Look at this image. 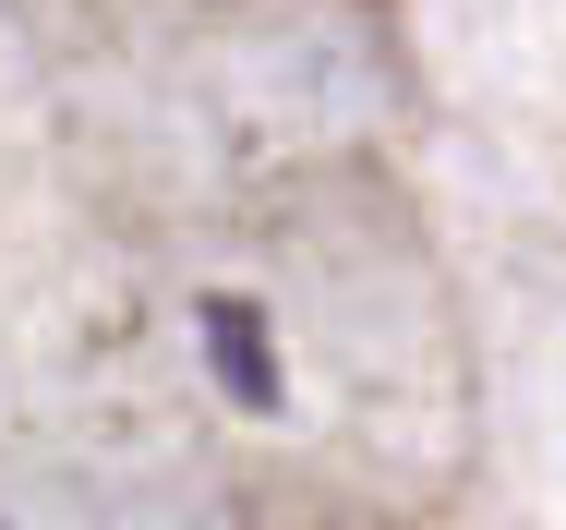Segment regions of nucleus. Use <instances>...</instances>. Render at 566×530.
Returning <instances> with one entry per match:
<instances>
[{"label": "nucleus", "instance_id": "f257e3e1", "mask_svg": "<svg viewBox=\"0 0 566 530\" xmlns=\"http://www.w3.org/2000/svg\"><path fill=\"white\" fill-rule=\"evenodd\" d=\"M206 337L229 350L218 374L241 386V398H277V374H265V325H253V314H229V302H218V314H206Z\"/></svg>", "mask_w": 566, "mask_h": 530}]
</instances>
